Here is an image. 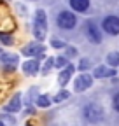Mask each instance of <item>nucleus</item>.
Returning <instances> with one entry per match:
<instances>
[{"label":"nucleus","instance_id":"nucleus-1","mask_svg":"<svg viewBox=\"0 0 119 126\" xmlns=\"http://www.w3.org/2000/svg\"><path fill=\"white\" fill-rule=\"evenodd\" d=\"M46 32H47V16L42 9H39L35 12V18H33V35L37 40H44L46 39Z\"/></svg>","mask_w":119,"mask_h":126},{"label":"nucleus","instance_id":"nucleus-2","mask_svg":"<svg viewBox=\"0 0 119 126\" xmlns=\"http://www.w3.org/2000/svg\"><path fill=\"white\" fill-rule=\"evenodd\" d=\"M102 32H103L102 26H98V23L95 19H88L84 23V33L91 44H102V40H103Z\"/></svg>","mask_w":119,"mask_h":126},{"label":"nucleus","instance_id":"nucleus-3","mask_svg":"<svg viewBox=\"0 0 119 126\" xmlns=\"http://www.w3.org/2000/svg\"><path fill=\"white\" fill-rule=\"evenodd\" d=\"M56 25L60 30H74L77 26V16L72 11H61L56 16Z\"/></svg>","mask_w":119,"mask_h":126},{"label":"nucleus","instance_id":"nucleus-4","mask_svg":"<svg viewBox=\"0 0 119 126\" xmlns=\"http://www.w3.org/2000/svg\"><path fill=\"white\" fill-rule=\"evenodd\" d=\"M82 116L89 123H100L103 119V109L100 105H96V103H88L82 109Z\"/></svg>","mask_w":119,"mask_h":126},{"label":"nucleus","instance_id":"nucleus-5","mask_svg":"<svg viewBox=\"0 0 119 126\" xmlns=\"http://www.w3.org/2000/svg\"><path fill=\"white\" fill-rule=\"evenodd\" d=\"M102 30L105 32L107 35H110V37H116V35H119V18L117 16H114V14H109V16H105V18L102 19Z\"/></svg>","mask_w":119,"mask_h":126},{"label":"nucleus","instance_id":"nucleus-6","mask_svg":"<svg viewBox=\"0 0 119 126\" xmlns=\"http://www.w3.org/2000/svg\"><path fill=\"white\" fill-rule=\"evenodd\" d=\"M44 51H46V47H44L40 42H32V44H28L23 49V54L25 56H37V58L42 60V58H46Z\"/></svg>","mask_w":119,"mask_h":126},{"label":"nucleus","instance_id":"nucleus-7","mask_svg":"<svg viewBox=\"0 0 119 126\" xmlns=\"http://www.w3.org/2000/svg\"><path fill=\"white\" fill-rule=\"evenodd\" d=\"M93 86V75H89L86 72H81V75L75 79V91L81 93V91H86Z\"/></svg>","mask_w":119,"mask_h":126},{"label":"nucleus","instance_id":"nucleus-8","mask_svg":"<svg viewBox=\"0 0 119 126\" xmlns=\"http://www.w3.org/2000/svg\"><path fill=\"white\" fill-rule=\"evenodd\" d=\"M74 70H75V67L70 65V63H68L65 68H61V72H60V75H58V82H60V86H67V84H68V81H70V77H72Z\"/></svg>","mask_w":119,"mask_h":126},{"label":"nucleus","instance_id":"nucleus-9","mask_svg":"<svg viewBox=\"0 0 119 126\" xmlns=\"http://www.w3.org/2000/svg\"><path fill=\"white\" fill-rule=\"evenodd\" d=\"M40 70V65H39V60H26L23 63V72L26 75H37Z\"/></svg>","mask_w":119,"mask_h":126},{"label":"nucleus","instance_id":"nucleus-10","mask_svg":"<svg viewBox=\"0 0 119 126\" xmlns=\"http://www.w3.org/2000/svg\"><path fill=\"white\" fill-rule=\"evenodd\" d=\"M114 75H116V70H114L112 67H109V65H100V67H96V68H95V74H93V77H96V79L114 77Z\"/></svg>","mask_w":119,"mask_h":126},{"label":"nucleus","instance_id":"nucleus-11","mask_svg":"<svg viewBox=\"0 0 119 126\" xmlns=\"http://www.w3.org/2000/svg\"><path fill=\"white\" fill-rule=\"evenodd\" d=\"M68 4H70L72 11H75V12H86L89 9L91 0H68Z\"/></svg>","mask_w":119,"mask_h":126},{"label":"nucleus","instance_id":"nucleus-12","mask_svg":"<svg viewBox=\"0 0 119 126\" xmlns=\"http://www.w3.org/2000/svg\"><path fill=\"white\" fill-rule=\"evenodd\" d=\"M5 109H7V112H18V110L21 109V96L19 94H14V98L9 102V105Z\"/></svg>","mask_w":119,"mask_h":126},{"label":"nucleus","instance_id":"nucleus-13","mask_svg":"<svg viewBox=\"0 0 119 126\" xmlns=\"http://www.w3.org/2000/svg\"><path fill=\"white\" fill-rule=\"evenodd\" d=\"M107 65L109 67H112V68H116V67H119V53H109L107 54Z\"/></svg>","mask_w":119,"mask_h":126},{"label":"nucleus","instance_id":"nucleus-14","mask_svg":"<svg viewBox=\"0 0 119 126\" xmlns=\"http://www.w3.org/2000/svg\"><path fill=\"white\" fill-rule=\"evenodd\" d=\"M51 102H53V98L47 96V94H40V96L37 98V105H39L40 109H47V107L51 105Z\"/></svg>","mask_w":119,"mask_h":126},{"label":"nucleus","instance_id":"nucleus-15","mask_svg":"<svg viewBox=\"0 0 119 126\" xmlns=\"http://www.w3.org/2000/svg\"><path fill=\"white\" fill-rule=\"evenodd\" d=\"M67 98H70V93L67 91V89H61L58 94H54V98H53V102L54 103H60V102H63V100H67Z\"/></svg>","mask_w":119,"mask_h":126},{"label":"nucleus","instance_id":"nucleus-16","mask_svg":"<svg viewBox=\"0 0 119 126\" xmlns=\"http://www.w3.org/2000/svg\"><path fill=\"white\" fill-rule=\"evenodd\" d=\"M68 65V58L67 56H58V58H54V67L56 68H65Z\"/></svg>","mask_w":119,"mask_h":126},{"label":"nucleus","instance_id":"nucleus-17","mask_svg":"<svg viewBox=\"0 0 119 126\" xmlns=\"http://www.w3.org/2000/svg\"><path fill=\"white\" fill-rule=\"evenodd\" d=\"M2 60H4L5 65H16V63H18V56L16 54H4Z\"/></svg>","mask_w":119,"mask_h":126},{"label":"nucleus","instance_id":"nucleus-18","mask_svg":"<svg viewBox=\"0 0 119 126\" xmlns=\"http://www.w3.org/2000/svg\"><path fill=\"white\" fill-rule=\"evenodd\" d=\"M51 47H53V49H65L67 44L63 40H60V39H53L51 40Z\"/></svg>","mask_w":119,"mask_h":126},{"label":"nucleus","instance_id":"nucleus-19","mask_svg":"<svg viewBox=\"0 0 119 126\" xmlns=\"http://www.w3.org/2000/svg\"><path fill=\"white\" fill-rule=\"evenodd\" d=\"M112 109L119 114V91L114 93V96H112Z\"/></svg>","mask_w":119,"mask_h":126},{"label":"nucleus","instance_id":"nucleus-20","mask_svg":"<svg viewBox=\"0 0 119 126\" xmlns=\"http://www.w3.org/2000/svg\"><path fill=\"white\" fill-rule=\"evenodd\" d=\"M65 51H67V56L68 58H75L79 53H77V49H75V47H72V46H67L65 47Z\"/></svg>","mask_w":119,"mask_h":126},{"label":"nucleus","instance_id":"nucleus-21","mask_svg":"<svg viewBox=\"0 0 119 126\" xmlns=\"http://www.w3.org/2000/svg\"><path fill=\"white\" fill-rule=\"evenodd\" d=\"M89 65H91V63H89V60L82 58V60L79 61V67H77V68H79V70L82 72V70H88V68H89Z\"/></svg>","mask_w":119,"mask_h":126},{"label":"nucleus","instance_id":"nucleus-22","mask_svg":"<svg viewBox=\"0 0 119 126\" xmlns=\"http://www.w3.org/2000/svg\"><path fill=\"white\" fill-rule=\"evenodd\" d=\"M0 40H2L4 44H7V46L14 44V39H12L11 35H5V33H0Z\"/></svg>","mask_w":119,"mask_h":126},{"label":"nucleus","instance_id":"nucleus-23","mask_svg":"<svg viewBox=\"0 0 119 126\" xmlns=\"http://www.w3.org/2000/svg\"><path fill=\"white\" fill-rule=\"evenodd\" d=\"M53 67H54V58H47V61H46V65H44V68H42V70L47 74Z\"/></svg>","mask_w":119,"mask_h":126},{"label":"nucleus","instance_id":"nucleus-24","mask_svg":"<svg viewBox=\"0 0 119 126\" xmlns=\"http://www.w3.org/2000/svg\"><path fill=\"white\" fill-rule=\"evenodd\" d=\"M0 126H5V124H4V123H2V121H0Z\"/></svg>","mask_w":119,"mask_h":126},{"label":"nucleus","instance_id":"nucleus-25","mask_svg":"<svg viewBox=\"0 0 119 126\" xmlns=\"http://www.w3.org/2000/svg\"><path fill=\"white\" fill-rule=\"evenodd\" d=\"M26 126H33V124H26Z\"/></svg>","mask_w":119,"mask_h":126}]
</instances>
